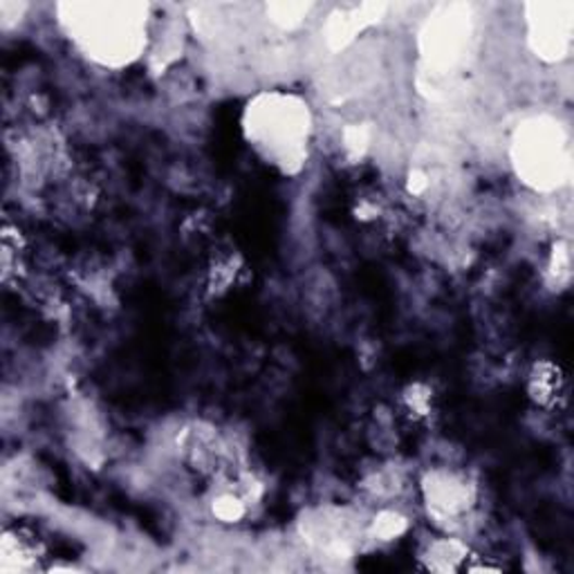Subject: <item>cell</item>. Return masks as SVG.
Returning <instances> with one entry per match:
<instances>
[{
	"label": "cell",
	"mask_w": 574,
	"mask_h": 574,
	"mask_svg": "<svg viewBox=\"0 0 574 574\" xmlns=\"http://www.w3.org/2000/svg\"><path fill=\"white\" fill-rule=\"evenodd\" d=\"M59 12L70 39L101 65H128L147 48V5L67 3Z\"/></svg>",
	"instance_id": "2"
},
{
	"label": "cell",
	"mask_w": 574,
	"mask_h": 574,
	"mask_svg": "<svg viewBox=\"0 0 574 574\" xmlns=\"http://www.w3.org/2000/svg\"><path fill=\"white\" fill-rule=\"evenodd\" d=\"M242 130L249 147L280 173L295 175L305 166L312 115L299 95L280 90L257 95L245 108Z\"/></svg>",
	"instance_id": "1"
},
{
	"label": "cell",
	"mask_w": 574,
	"mask_h": 574,
	"mask_svg": "<svg viewBox=\"0 0 574 574\" xmlns=\"http://www.w3.org/2000/svg\"><path fill=\"white\" fill-rule=\"evenodd\" d=\"M41 546L36 541V536L25 529H5L3 534V546H0V557H3L5 572H18L29 570L34 561L39 559Z\"/></svg>",
	"instance_id": "10"
},
{
	"label": "cell",
	"mask_w": 574,
	"mask_h": 574,
	"mask_svg": "<svg viewBox=\"0 0 574 574\" xmlns=\"http://www.w3.org/2000/svg\"><path fill=\"white\" fill-rule=\"evenodd\" d=\"M420 489L428 516L445 527L470 516L478 500V487L472 476L453 466L428 470L420 481Z\"/></svg>",
	"instance_id": "4"
},
{
	"label": "cell",
	"mask_w": 574,
	"mask_h": 574,
	"mask_svg": "<svg viewBox=\"0 0 574 574\" xmlns=\"http://www.w3.org/2000/svg\"><path fill=\"white\" fill-rule=\"evenodd\" d=\"M247 506H249V502L245 500L240 489L232 487V489H225V491H221L219 496L213 498L211 510H213L215 516H219L225 523H238L245 516Z\"/></svg>",
	"instance_id": "12"
},
{
	"label": "cell",
	"mask_w": 574,
	"mask_h": 574,
	"mask_svg": "<svg viewBox=\"0 0 574 574\" xmlns=\"http://www.w3.org/2000/svg\"><path fill=\"white\" fill-rule=\"evenodd\" d=\"M472 14L464 5H445L422 32V52L434 75H449L472 39Z\"/></svg>",
	"instance_id": "5"
},
{
	"label": "cell",
	"mask_w": 574,
	"mask_h": 574,
	"mask_svg": "<svg viewBox=\"0 0 574 574\" xmlns=\"http://www.w3.org/2000/svg\"><path fill=\"white\" fill-rule=\"evenodd\" d=\"M177 453L189 470L213 478H238L242 474L236 466L232 445L209 422H189L177 436Z\"/></svg>",
	"instance_id": "6"
},
{
	"label": "cell",
	"mask_w": 574,
	"mask_h": 574,
	"mask_svg": "<svg viewBox=\"0 0 574 574\" xmlns=\"http://www.w3.org/2000/svg\"><path fill=\"white\" fill-rule=\"evenodd\" d=\"M310 12L308 3H274L267 8V16L278 23L280 27L299 25Z\"/></svg>",
	"instance_id": "14"
},
{
	"label": "cell",
	"mask_w": 574,
	"mask_h": 574,
	"mask_svg": "<svg viewBox=\"0 0 574 574\" xmlns=\"http://www.w3.org/2000/svg\"><path fill=\"white\" fill-rule=\"evenodd\" d=\"M409 529V519L395 510H382L369 525V534L375 541H392Z\"/></svg>",
	"instance_id": "13"
},
{
	"label": "cell",
	"mask_w": 574,
	"mask_h": 574,
	"mask_svg": "<svg viewBox=\"0 0 574 574\" xmlns=\"http://www.w3.org/2000/svg\"><path fill=\"white\" fill-rule=\"evenodd\" d=\"M574 5L565 0L557 3L527 5V39L536 57L561 61L572 48Z\"/></svg>",
	"instance_id": "7"
},
{
	"label": "cell",
	"mask_w": 574,
	"mask_h": 574,
	"mask_svg": "<svg viewBox=\"0 0 574 574\" xmlns=\"http://www.w3.org/2000/svg\"><path fill=\"white\" fill-rule=\"evenodd\" d=\"M430 392L426 386L422 384H413L409 386V390L404 392V402L409 407V411L415 415V417H428L430 415V402H434V398H430Z\"/></svg>",
	"instance_id": "15"
},
{
	"label": "cell",
	"mask_w": 574,
	"mask_h": 574,
	"mask_svg": "<svg viewBox=\"0 0 574 574\" xmlns=\"http://www.w3.org/2000/svg\"><path fill=\"white\" fill-rule=\"evenodd\" d=\"M366 489L379 498L392 496L395 491L400 489V476H398V472H377L371 476Z\"/></svg>",
	"instance_id": "17"
},
{
	"label": "cell",
	"mask_w": 574,
	"mask_h": 574,
	"mask_svg": "<svg viewBox=\"0 0 574 574\" xmlns=\"http://www.w3.org/2000/svg\"><path fill=\"white\" fill-rule=\"evenodd\" d=\"M354 521L346 508H316L303 516L301 534L319 554L350 559L362 532Z\"/></svg>",
	"instance_id": "8"
},
{
	"label": "cell",
	"mask_w": 574,
	"mask_h": 574,
	"mask_svg": "<svg viewBox=\"0 0 574 574\" xmlns=\"http://www.w3.org/2000/svg\"><path fill=\"white\" fill-rule=\"evenodd\" d=\"M472 550L470 546H464L458 538H438V541H430L426 550L422 552L424 567L430 572H458L466 567Z\"/></svg>",
	"instance_id": "11"
},
{
	"label": "cell",
	"mask_w": 574,
	"mask_h": 574,
	"mask_svg": "<svg viewBox=\"0 0 574 574\" xmlns=\"http://www.w3.org/2000/svg\"><path fill=\"white\" fill-rule=\"evenodd\" d=\"M550 276L557 285H565L570 280V247L565 242H557L550 259Z\"/></svg>",
	"instance_id": "16"
},
{
	"label": "cell",
	"mask_w": 574,
	"mask_h": 574,
	"mask_svg": "<svg viewBox=\"0 0 574 574\" xmlns=\"http://www.w3.org/2000/svg\"><path fill=\"white\" fill-rule=\"evenodd\" d=\"M527 392H529V400L541 407V409H557L559 402L565 398V375L561 371L559 364L544 362L534 364L529 379H527Z\"/></svg>",
	"instance_id": "9"
},
{
	"label": "cell",
	"mask_w": 574,
	"mask_h": 574,
	"mask_svg": "<svg viewBox=\"0 0 574 574\" xmlns=\"http://www.w3.org/2000/svg\"><path fill=\"white\" fill-rule=\"evenodd\" d=\"M512 158L519 177L536 191H552L570 177V147L565 130L548 117L523 124L514 137Z\"/></svg>",
	"instance_id": "3"
}]
</instances>
